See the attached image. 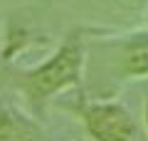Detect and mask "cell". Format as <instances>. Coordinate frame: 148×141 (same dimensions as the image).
I'll return each instance as SVG.
<instances>
[{
    "label": "cell",
    "mask_w": 148,
    "mask_h": 141,
    "mask_svg": "<svg viewBox=\"0 0 148 141\" xmlns=\"http://www.w3.org/2000/svg\"><path fill=\"white\" fill-rule=\"evenodd\" d=\"M86 64L84 30H72L62 45L35 67L17 69L12 74L15 89L25 97L32 111H40L67 89H79Z\"/></svg>",
    "instance_id": "1"
},
{
    "label": "cell",
    "mask_w": 148,
    "mask_h": 141,
    "mask_svg": "<svg viewBox=\"0 0 148 141\" xmlns=\"http://www.w3.org/2000/svg\"><path fill=\"white\" fill-rule=\"evenodd\" d=\"M59 106L79 116L94 141H141L133 114L116 99H89L79 92L74 102H62Z\"/></svg>",
    "instance_id": "2"
},
{
    "label": "cell",
    "mask_w": 148,
    "mask_h": 141,
    "mask_svg": "<svg viewBox=\"0 0 148 141\" xmlns=\"http://www.w3.org/2000/svg\"><path fill=\"white\" fill-rule=\"evenodd\" d=\"M114 47V67L123 79L148 77V30H131L126 35L111 37Z\"/></svg>",
    "instance_id": "3"
},
{
    "label": "cell",
    "mask_w": 148,
    "mask_h": 141,
    "mask_svg": "<svg viewBox=\"0 0 148 141\" xmlns=\"http://www.w3.org/2000/svg\"><path fill=\"white\" fill-rule=\"evenodd\" d=\"M0 141H47V131L30 111L0 97Z\"/></svg>",
    "instance_id": "4"
},
{
    "label": "cell",
    "mask_w": 148,
    "mask_h": 141,
    "mask_svg": "<svg viewBox=\"0 0 148 141\" xmlns=\"http://www.w3.org/2000/svg\"><path fill=\"white\" fill-rule=\"evenodd\" d=\"M146 124H148V99H146Z\"/></svg>",
    "instance_id": "5"
}]
</instances>
